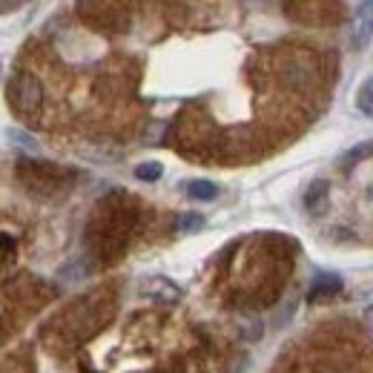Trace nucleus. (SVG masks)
<instances>
[{"instance_id": "nucleus-4", "label": "nucleus", "mask_w": 373, "mask_h": 373, "mask_svg": "<svg viewBox=\"0 0 373 373\" xmlns=\"http://www.w3.org/2000/svg\"><path fill=\"white\" fill-rule=\"evenodd\" d=\"M373 38V0H362L356 15H354V26H351V46L354 49H365Z\"/></svg>"}, {"instance_id": "nucleus-15", "label": "nucleus", "mask_w": 373, "mask_h": 373, "mask_svg": "<svg viewBox=\"0 0 373 373\" xmlns=\"http://www.w3.org/2000/svg\"><path fill=\"white\" fill-rule=\"evenodd\" d=\"M236 373H241V367H239V370H236Z\"/></svg>"}, {"instance_id": "nucleus-1", "label": "nucleus", "mask_w": 373, "mask_h": 373, "mask_svg": "<svg viewBox=\"0 0 373 373\" xmlns=\"http://www.w3.org/2000/svg\"><path fill=\"white\" fill-rule=\"evenodd\" d=\"M17 178L23 181V186H26L29 193L43 196V198H52V196L66 190V181L61 178V170L49 167V164H40V161H20Z\"/></svg>"}, {"instance_id": "nucleus-5", "label": "nucleus", "mask_w": 373, "mask_h": 373, "mask_svg": "<svg viewBox=\"0 0 373 373\" xmlns=\"http://www.w3.org/2000/svg\"><path fill=\"white\" fill-rule=\"evenodd\" d=\"M305 209H308L310 216H316V219H322L331 209V184L324 181V178H319V181H313L308 186V193H305Z\"/></svg>"}, {"instance_id": "nucleus-13", "label": "nucleus", "mask_w": 373, "mask_h": 373, "mask_svg": "<svg viewBox=\"0 0 373 373\" xmlns=\"http://www.w3.org/2000/svg\"><path fill=\"white\" fill-rule=\"evenodd\" d=\"M29 0H0V15H6V12H15L20 6H26Z\"/></svg>"}, {"instance_id": "nucleus-14", "label": "nucleus", "mask_w": 373, "mask_h": 373, "mask_svg": "<svg viewBox=\"0 0 373 373\" xmlns=\"http://www.w3.org/2000/svg\"><path fill=\"white\" fill-rule=\"evenodd\" d=\"M365 328H367V331L373 333V305H370V308L365 310Z\"/></svg>"}, {"instance_id": "nucleus-6", "label": "nucleus", "mask_w": 373, "mask_h": 373, "mask_svg": "<svg viewBox=\"0 0 373 373\" xmlns=\"http://www.w3.org/2000/svg\"><path fill=\"white\" fill-rule=\"evenodd\" d=\"M342 290V278L339 276H328V273H322L316 282L310 285V299H328L333 293Z\"/></svg>"}, {"instance_id": "nucleus-8", "label": "nucleus", "mask_w": 373, "mask_h": 373, "mask_svg": "<svg viewBox=\"0 0 373 373\" xmlns=\"http://www.w3.org/2000/svg\"><path fill=\"white\" fill-rule=\"evenodd\" d=\"M186 190V196H190L193 201H213L216 196H219V186L213 184V181H204V178H196V181H190L184 186Z\"/></svg>"}, {"instance_id": "nucleus-7", "label": "nucleus", "mask_w": 373, "mask_h": 373, "mask_svg": "<svg viewBox=\"0 0 373 373\" xmlns=\"http://www.w3.org/2000/svg\"><path fill=\"white\" fill-rule=\"evenodd\" d=\"M373 155V141H362V144H356V147H351L342 158H339V167L347 173V170H354L359 161H365V158H370Z\"/></svg>"}, {"instance_id": "nucleus-12", "label": "nucleus", "mask_w": 373, "mask_h": 373, "mask_svg": "<svg viewBox=\"0 0 373 373\" xmlns=\"http://www.w3.org/2000/svg\"><path fill=\"white\" fill-rule=\"evenodd\" d=\"M241 336L247 342H255L262 336V322H250V324H241Z\"/></svg>"}, {"instance_id": "nucleus-2", "label": "nucleus", "mask_w": 373, "mask_h": 373, "mask_svg": "<svg viewBox=\"0 0 373 373\" xmlns=\"http://www.w3.org/2000/svg\"><path fill=\"white\" fill-rule=\"evenodd\" d=\"M9 104L20 118H35L43 106V86L32 72H15L9 81Z\"/></svg>"}, {"instance_id": "nucleus-3", "label": "nucleus", "mask_w": 373, "mask_h": 373, "mask_svg": "<svg viewBox=\"0 0 373 373\" xmlns=\"http://www.w3.org/2000/svg\"><path fill=\"white\" fill-rule=\"evenodd\" d=\"M282 75H285V81L293 84V86H308V84L316 81V63H313V58L305 55V52H301V55H290L287 63L282 66Z\"/></svg>"}, {"instance_id": "nucleus-11", "label": "nucleus", "mask_w": 373, "mask_h": 373, "mask_svg": "<svg viewBox=\"0 0 373 373\" xmlns=\"http://www.w3.org/2000/svg\"><path fill=\"white\" fill-rule=\"evenodd\" d=\"M204 227V219L198 216V213H184L181 219H178V232H196V230H201Z\"/></svg>"}, {"instance_id": "nucleus-9", "label": "nucleus", "mask_w": 373, "mask_h": 373, "mask_svg": "<svg viewBox=\"0 0 373 373\" xmlns=\"http://www.w3.org/2000/svg\"><path fill=\"white\" fill-rule=\"evenodd\" d=\"M356 109L365 118H373V78H365L356 89Z\"/></svg>"}, {"instance_id": "nucleus-10", "label": "nucleus", "mask_w": 373, "mask_h": 373, "mask_svg": "<svg viewBox=\"0 0 373 373\" xmlns=\"http://www.w3.org/2000/svg\"><path fill=\"white\" fill-rule=\"evenodd\" d=\"M161 175H164V167H161L158 161H144V164L135 167V178L138 181H158Z\"/></svg>"}]
</instances>
